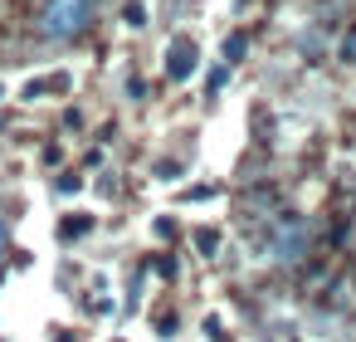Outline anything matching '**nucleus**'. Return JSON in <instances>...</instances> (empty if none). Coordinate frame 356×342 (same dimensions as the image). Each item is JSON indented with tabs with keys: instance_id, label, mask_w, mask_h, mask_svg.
Masks as SVG:
<instances>
[{
	"instance_id": "f257e3e1",
	"label": "nucleus",
	"mask_w": 356,
	"mask_h": 342,
	"mask_svg": "<svg viewBox=\"0 0 356 342\" xmlns=\"http://www.w3.org/2000/svg\"><path fill=\"white\" fill-rule=\"evenodd\" d=\"M307 244H312V225L302 215H278L273 230H268V240H264V254L273 264H298L307 254Z\"/></svg>"
},
{
	"instance_id": "f03ea898",
	"label": "nucleus",
	"mask_w": 356,
	"mask_h": 342,
	"mask_svg": "<svg viewBox=\"0 0 356 342\" xmlns=\"http://www.w3.org/2000/svg\"><path fill=\"white\" fill-rule=\"evenodd\" d=\"M88 20H93V0H49L40 15V30L49 40H74L88 30Z\"/></svg>"
},
{
	"instance_id": "7ed1b4c3",
	"label": "nucleus",
	"mask_w": 356,
	"mask_h": 342,
	"mask_svg": "<svg viewBox=\"0 0 356 342\" xmlns=\"http://www.w3.org/2000/svg\"><path fill=\"white\" fill-rule=\"evenodd\" d=\"M195 69H200V45H195L191 35H176V40L166 45V79H171V84H186Z\"/></svg>"
},
{
	"instance_id": "20e7f679",
	"label": "nucleus",
	"mask_w": 356,
	"mask_h": 342,
	"mask_svg": "<svg viewBox=\"0 0 356 342\" xmlns=\"http://www.w3.org/2000/svg\"><path fill=\"white\" fill-rule=\"evenodd\" d=\"M49 88H54V93H64V88H69V74H49V79H30V84H25V98H40V93H49Z\"/></svg>"
},
{
	"instance_id": "39448f33",
	"label": "nucleus",
	"mask_w": 356,
	"mask_h": 342,
	"mask_svg": "<svg viewBox=\"0 0 356 342\" xmlns=\"http://www.w3.org/2000/svg\"><path fill=\"white\" fill-rule=\"evenodd\" d=\"M244 49H249V35H229L220 54H225V64H239V59H244Z\"/></svg>"
},
{
	"instance_id": "423d86ee",
	"label": "nucleus",
	"mask_w": 356,
	"mask_h": 342,
	"mask_svg": "<svg viewBox=\"0 0 356 342\" xmlns=\"http://www.w3.org/2000/svg\"><path fill=\"white\" fill-rule=\"evenodd\" d=\"M88 230H93V220H88V215H79V220L69 215V220L59 225V240H79V235H88Z\"/></svg>"
},
{
	"instance_id": "0eeeda50",
	"label": "nucleus",
	"mask_w": 356,
	"mask_h": 342,
	"mask_svg": "<svg viewBox=\"0 0 356 342\" xmlns=\"http://www.w3.org/2000/svg\"><path fill=\"white\" fill-rule=\"evenodd\" d=\"M195 249H200V254L210 259V254L220 249V230H205V225H200V230H195Z\"/></svg>"
},
{
	"instance_id": "6e6552de",
	"label": "nucleus",
	"mask_w": 356,
	"mask_h": 342,
	"mask_svg": "<svg viewBox=\"0 0 356 342\" xmlns=\"http://www.w3.org/2000/svg\"><path fill=\"white\" fill-rule=\"evenodd\" d=\"M122 20H127L132 30H142V25H147V6H142V0H127V6H122Z\"/></svg>"
},
{
	"instance_id": "1a4fd4ad",
	"label": "nucleus",
	"mask_w": 356,
	"mask_h": 342,
	"mask_svg": "<svg viewBox=\"0 0 356 342\" xmlns=\"http://www.w3.org/2000/svg\"><path fill=\"white\" fill-rule=\"evenodd\" d=\"M341 64H356V30H346V40H341Z\"/></svg>"
},
{
	"instance_id": "9d476101",
	"label": "nucleus",
	"mask_w": 356,
	"mask_h": 342,
	"mask_svg": "<svg viewBox=\"0 0 356 342\" xmlns=\"http://www.w3.org/2000/svg\"><path fill=\"white\" fill-rule=\"evenodd\" d=\"M79 186H83V181H79V176H64V181H59V196H74V191H79Z\"/></svg>"
},
{
	"instance_id": "9b49d317",
	"label": "nucleus",
	"mask_w": 356,
	"mask_h": 342,
	"mask_svg": "<svg viewBox=\"0 0 356 342\" xmlns=\"http://www.w3.org/2000/svg\"><path fill=\"white\" fill-rule=\"evenodd\" d=\"M6 240H10V230H6V220H0V254H6Z\"/></svg>"
}]
</instances>
